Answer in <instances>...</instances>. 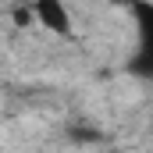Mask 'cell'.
Instances as JSON below:
<instances>
[{
	"label": "cell",
	"instance_id": "cell-1",
	"mask_svg": "<svg viewBox=\"0 0 153 153\" xmlns=\"http://www.w3.org/2000/svg\"><path fill=\"white\" fill-rule=\"evenodd\" d=\"M29 11H32V18H36L39 25H46L50 32H57V36H68V32H71L68 7H64L61 0H36Z\"/></svg>",
	"mask_w": 153,
	"mask_h": 153
},
{
	"label": "cell",
	"instance_id": "cell-2",
	"mask_svg": "<svg viewBox=\"0 0 153 153\" xmlns=\"http://www.w3.org/2000/svg\"><path fill=\"white\" fill-rule=\"evenodd\" d=\"M29 18H32V14H29V11H25V7H22V11H18V14H14V22H18V25H25V22H29Z\"/></svg>",
	"mask_w": 153,
	"mask_h": 153
}]
</instances>
